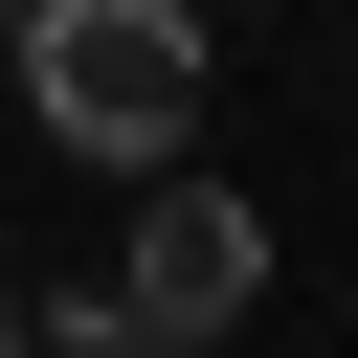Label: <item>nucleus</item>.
I'll list each match as a JSON object with an SVG mask.
<instances>
[{"label": "nucleus", "instance_id": "obj_2", "mask_svg": "<svg viewBox=\"0 0 358 358\" xmlns=\"http://www.w3.org/2000/svg\"><path fill=\"white\" fill-rule=\"evenodd\" d=\"M246 291H268V224H246V201H224V179H157V201H134V246H112V291H90V313H134V336H157V358H224V336H246Z\"/></svg>", "mask_w": 358, "mask_h": 358}, {"label": "nucleus", "instance_id": "obj_4", "mask_svg": "<svg viewBox=\"0 0 358 358\" xmlns=\"http://www.w3.org/2000/svg\"><path fill=\"white\" fill-rule=\"evenodd\" d=\"M0 358H22V291H0Z\"/></svg>", "mask_w": 358, "mask_h": 358}, {"label": "nucleus", "instance_id": "obj_1", "mask_svg": "<svg viewBox=\"0 0 358 358\" xmlns=\"http://www.w3.org/2000/svg\"><path fill=\"white\" fill-rule=\"evenodd\" d=\"M22 112L67 157H179L201 112V0H45L22 22Z\"/></svg>", "mask_w": 358, "mask_h": 358}, {"label": "nucleus", "instance_id": "obj_3", "mask_svg": "<svg viewBox=\"0 0 358 358\" xmlns=\"http://www.w3.org/2000/svg\"><path fill=\"white\" fill-rule=\"evenodd\" d=\"M22 358H157V336H134V313H45Z\"/></svg>", "mask_w": 358, "mask_h": 358}, {"label": "nucleus", "instance_id": "obj_5", "mask_svg": "<svg viewBox=\"0 0 358 358\" xmlns=\"http://www.w3.org/2000/svg\"><path fill=\"white\" fill-rule=\"evenodd\" d=\"M0 22H45V0H0Z\"/></svg>", "mask_w": 358, "mask_h": 358}]
</instances>
